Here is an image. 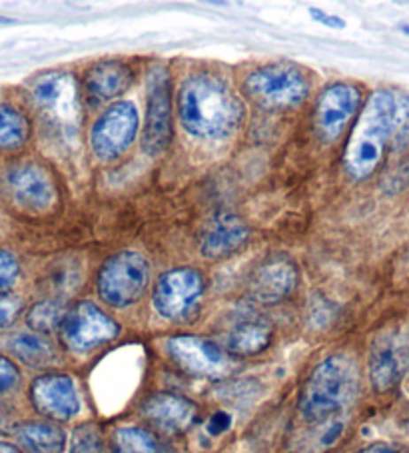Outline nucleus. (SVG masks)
Returning a JSON list of instances; mask_svg holds the SVG:
<instances>
[{
  "label": "nucleus",
  "mask_w": 409,
  "mask_h": 453,
  "mask_svg": "<svg viewBox=\"0 0 409 453\" xmlns=\"http://www.w3.org/2000/svg\"><path fill=\"white\" fill-rule=\"evenodd\" d=\"M174 136V100H172L170 70L162 65L152 66L146 78V116L143 148L148 156H160L168 150Z\"/></svg>",
  "instance_id": "8"
},
{
  "label": "nucleus",
  "mask_w": 409,
  "mask_h": 453,
  "mask_svg": "<svg viewBox=\"0 0 409 453\" xmlns=\"http://www.w3.org/2000/svg\"><path fill=\"white\" fill-rule=\"evenodd\" d=\"M58 332L62 343L70 351L89 354L92 349L114 342L120 334V326L96 303L82 300L65 311Z\"/></svg>",
  "instance_id": "10"
},
{
  "label": "nucleus",
  "mask_w": 409,
  "mask_h": 453,
  "mask_svg": "<svg viewBox=\"0 0 409 453\" xmlns=\"http://www.w3.org/2000/svg\"><path fill=\"white\" fill-rule=\"evenodd\" d=\"M180 127L198 140H226L243 122V103L232 84L214 73L184 78L176 96Z\"/></svg>",
  "instance_id": "2"
},
{
  "label": "nucleus",
  "mask_w": 409,
  "mask_h": 453,
  "mask_svg": "<svg viewBox=\"0 0 409 453\" xmlns=\"http://www.w3.org/2000/svg\"><path fill=\"white\" fill-rule=\"evenodd\" d=\"M359 394L358 362L348 354H334L313 368L300 394V413L304 419L328 421L356 402Z\"/></svg>",
  "instance_id": "3"
},
{
  "label": "nucleus",
  "mask_w": 409,
  "mask_h": 453,
  "mask_svg": "<svg viewBox=\"0 0 409 453\" xmlns=\"http://www.w3.org/2000/svg\"><path fill=\"white\" fill-rule=\"evenodd\" d=\"M196 405L184 395L160 392L146 397L140 405V416L162 434H182L194 424Z\"/></svg>",
  "instance_id": "18"
},
{
  "label": "nucleus",
  "mask_w": 409,
  "mask_h": 453,
  "mask_svg": "<svg viewBox=\"0 0 409 453\" xmlns=\"http://www.w3.org/2000/svg\"><path fill=\"white\" fill-rule=\"evenodd\" d=\"M70 453H106V443L96 424H82L74 429Z\"/></svg>",
  "instance_id": "26"
},
{
  "label": "nucleus",
  "mask_w": 409,
  "mask_h": 453,
  "mask_svg": "<svg viewBox=\"0 0 409 453\" xmlns=\"http://www.w3.org/2000/svg\"><path fill=\"white\" fill-rule=\"evenodd\" d=\"M274 327L264 316L242 314L228 326L222 338V348L234 356H258L270 346Z\"/></svg>",
  "instance_id": "20"
},
{
  "label": "nucleus",
  "mask_w": 409,
  "mask_h": 453,
  "mask_svg": "<svg viewBox=\"0 0 409 453\" xmlns=\"http://www.w3.org/2000/svg\"><path fill=\"white\" fill-rule=\"evenodd\" d=\"M310 76L289 60L267 62L250 70L242 82V95L267 112H288L302 106L310 96Z\"/></svg>",
  "instance_id": "5"
},
{
  "label": "nucleus",
  "mask_w": 409,
  "mask_h": 453,
  "mask_svg": "<svg viewBox=\"0 0 409 453\" xmlns=\"http://www.w3.org/2000/svg\"><path fill=\"white\" fill-rule=\"evenodd\" d=\"M409 122V98L390 88H377L361 108L343 148V170L361 182L380 168L391 138Z\"/></svg>",
  "instance_id": "1"
},
{
  "label": "nucleus",
  "mask_w": 409,
  "mask_h": 453,
  "mask_svg": "<svg viewBox=\"0 0 409 453\" xmlns=\"http://www.w3.org/2000/svg\"><path fill=\"white\" fill-rule=\"evenodd\" d=\"M11 22H12V19L3 17V14H0V25H11Z\"/></svg>",
  "instance_id": "35"
},
{
  "label": "nucleus",
  "mask_w": 409,
  "mask_h": 453,
  "mask_svg": "<svg viewBox=\"0 0 409 453\" xmlns=\"http://www.w3.org/2000/svg\"><path fill=\"white\" fill-rule=\"evenodd\" d=\"M30 140V122L19 108L0 103V152H19Z\"/></svg>",
  "instance_id": "23"
},
{
  "label": "nucleus",
  "mask_w": 409,
  "mask_h": 453,
  "mask_svg": "<svg viewBox=\"0 0 409 453\" xmlns=\"http://www.w3.org/2000/svg\"><path fill=\"white\" fill-rule=\"evenodd\" d=\"M401 30H404V33L409 36V25H404V27H401Z\"/></svg>",
  "instance_id": "36"
},
{
  "label": "nucleus",
  "mask_w": 409,
  "mask_h": 453,
  "mask_svg": "<svg viewBox=\"0 0 409 453\" xmlns=\"http://www.w3.org/2000/svg\"><path fill=\"white\" fill-rule=\"evenodd\" d=\"M409 370V330L391 326L375 335L369 346L367 373L377 394H385L399 386Z\"/></svg>",
  "instance_id": "11"
},
{
  "label": "nucleus",
  "mask_w": 409,
  "mask_h": 453,
  "mask_svg": "<svg viewBox=\"0 0 409 453\" xmlns=\"http://www.w3.org/2000/svg\"><path fill=\"white\" fill-rule=\"evenodd\" d=\"M251 238L250 224L230 210H218L198 234V252L204 260L220 262L242 252Z\"/></svg>",
  "instance_id": "16"
},
{
  "label": "nucleus",
  "mask_w": 409,
  "mask_h": 453,
  "mask_svg": "<svg viewBox=\"0 0 409 453\" xmlns=\"http://www.w3.org/2000/svg\"><path fill=\"white\" fill-rule=\"evenodd\" d=\"M300 284V268L288 254H272L259 262L248 278V296L264 306L288 300Z\"/></svg>",
  "instance_id": "15"
},
{
  "label": "nucleus",
  "mask_w": 409,
  "mask_h": 453,
  "mask_svg": "<svg viewBox=\"0 0 409 453\" xmlns=\"http://www.w3.org/2000/svg\"><path fill=\"white\" fill-rule=\"evenodd\" d=\"M361 108V90L356 84L334 82L320 92L313 127L324 142H337L348 124L356 119Z\"/></svg>",
  "instance_id": "14"
},
{
  "label": "nucleus",
  "mask_w": 409,
  "mask_h": 453,
  "mask_svg": "<svg viewBox=\"0 0 409 453\" xmlns=\"http://www.w3.org/2000/svg\"><path fill=\"white\" fill-rule=\"evenodd\" d=\"M152 270L144 254L122 250L100 265L96 276L98 298L110 308H130L144 298Z\"/></svg>",
  "instance_id": "6"
},
{
  "label": "nucleus",
  "mask_w": 409,
  "mask_h": 453,
  "mask_svg": "<svg viewBox=\"0 0 409 453\" xmlns=\"http://www.w3.org/2000/svg\"><path fill=\"white\" fill-rule=\"evenodd\" d=\"M14 435L25 453H65L66 435L52 421H28L19 426Z\"/></svg>",
  "instance_id": "21"
},
{
  "label": "nucleus",
  "mask_w": 409,
  "mask_h": 453,
  "mask_svg": "<svg viewBox=\"0 0 409 453\" xmlns=\"http://www.w3.org/2000/svg\"><path fill=\"white\" fill-rule=\"evenodd\" d=\"M230 426H232L230 413L216 411L214 416H212V418L208 419L206 429H208L210 435H222L224 432H228V429H230Z\"/></svg>",
  "instance_id": "30"
},
{
  "label": "nucleus",
  "mask_w": 409,
  "mask_h": 453,
  "mask_svg": "<svg viewBox=\"0 0 409 453\" xmlns=\"http://www.w3.org/2000/svg\"><path fill=\"white\" fill-rule=\"evenodd\" d=\"M310 17H312V20H316L318 25L328 27V28H337V30H340V28L345 27V20L343 19L337 17V14H329V12L321 11V9H310Z\"/></svg>",
  "instance_id": "31"
},
{
  "label": "nucleus",
  "mask_w": 409,
  "mask_h": 453,
  "mask_svg": "<svg viewBox=\"0 0 409 453\" xmlns=\"http://www.w3.org/2000/svg\"><path fill=\"white\" fill-rule=\"evenodd\" d=\"M206 296V278L192 265L162 272L152 290L156 314L174 324H186L200 314Z\"/></svg>",
  "instance_id": "7"
},
{
  "label": "nucleus",
  "mask_w": 409,
  "mask_h": 453,
  "mask_svg": "<svg viewBox=\"0 0 409 453\" xmlns=\"http://www.w3.org/2000/svg\"><path fill=\"white\" fill-rule=\"evenodd\" d=\"M399 174H401V180H404L405 184H409V152H407V156L404 158V164H401Z\"/></svg>",
  "instance_id": "33"
},
{
  "label": "nucleus",
  "mask_w": 409,
  "mask_h": 453,
  "mask_svg": "<svg viewBox=\"0 0 409 453\" xmlns=\"http://www.w3.org/2000/svg\"><path fill=\"white\" fill-rule=\"evenodd\" d=\"M20 262L11 250L0 248V294H6L19 282Z\"/></svg>",
  "instance_id": "27"
},
{
  "label": "nucleus",
  "mask_w": 409,
  "mask_h": 453,
  "mask_svg": "<svg viewBox=\"0 0 409 453\" xmlns=\"http://www.w3.org/2000/svg\"><path fill=\"white\" fill-rule=\"evenodd\" d=\"M65 311L60 300H41L27 311V324L35 334H52L60 327Z\"/></svg>",
  "instance_id": "25"
},
{
  "label": "nucleus",
  "mask_w": 409,
  "mask_h": 453,
  "mask_svg": "<svg viewBox=\"0 0 409 453\" xmlns=\"http://www.w3.org/2000/svg\"><path fill=\"white\" fill-rule=\"evenodd\" d=\"M6 190L14 206L35 216L49 214L58 202L50 172L38 162H20L6 172Z\"/></svg>",
  "instance_id": "13"
},
{
  "label": "nucleus",
  "mask_w": 409,
  "mask_h": 453,
  "mask_svg": "<svg viewBox=\"0 0 409 453\" xmlns=\"http://www.w3.org/2000/svg\"><path fill=\"white\" fill-rule=\"evenodd\" d=\"M22 311L20 298L12 294H0V330L3 327H11L17 322Z\"/></svg>",
  "instance_id": "29"
},
{
  "label": "nucleus",
  "mask_w": 409,
  "mask_h": 453,
  "mask_svg": "<svg viewBox=\"0 0 409 453\" xmlns=\"http://www.w3.org/2000/svg\"><path fill=\"white\" fill-rule=\"evenodd\" d=\"M140 130L138 108L130 100L108 104L90 128V150L100 162H114L130 150Z\"/></svg>",
  "instance_id": "9"
},
{
  "label": "nucleus",
  "mask_w": 409,
  "mask_h": 453,
  "mask_svg": "<svg viewBox=\"0 0 409 453\" xmlns=\"http://www.w3.org/2000/svg\"><path fill=\"white\" fill-rule=\"evenodd\" d=\"M134 82V70L126 60L104 58L86 70L82 86L94 103H110L122 96Z\"/></svg>",
  "instance_id": "19"
},
{
  "label": "nucleus",
  "mask_w": 409,
  "mask_h": 453,
  "mask_svg": "<svg viewBox=\"0 0 409 453\" xmlns=\"http://www.w3.org/2000/svg\"><path fill=\"white\" fill-rule=\"evenodd\" d=\"M20 384V372L9 357L0 356V397L12 394Z\"/></svg>",
  "instance_id": "28"
},
{
  "label": "nucleus",
  "mask_w": 409,
  "mask_h": 453,
  "mask_svg": "<svg viewBox=\"0 0 409 453\" xmlns=\"http://www.w3.org/2000/svg\"><path fill=\"white\" fill-rule=\"evenodd\" d=\"M358 453H399V449H396L390 443H372L367 445V448L359 449Z\"/></svg>",
  "instance_id": "32"
},
{
  "label": "nucleus",
  "mask_w": 409,
  "mask_h": 453,
  "mask_svg": "<svg viewBox=\"0 0 409 453\" xmlns=\"http://www.w3.org/2000/svg\"><path fill=\"white\" fill-rule=\"evenodd\" d=\"M116 453H168L166 443L150 429L140 426H122L112 435Z\"/></svg>",
  "instance_id": "24"
},
{
  "label": "nucleus",
  "mask_w": 409,
  "mask_h": 453,
  "mask_svg": "<svg viewBox=\"0 0 409 453\" xmlns=\"http://www.w3.org/2000/svg\"><path fill=\"white\" fill-rule=\"evenodd\" d=\"M28 95L54 136L65 142L78 138L84 122V104L74 74L65 70L38 74L28 86Z\"/></svg>",
  "instance_id": "4"
},
{
  "label": "nucleus",
  "mask_w": 409,
  "mask_h": 453,
  "mask_svg": "<svg viewBox=\"0 0 409 453\" xmlns=\"http://www.w3.org/2000/svg\"><path fill=\"white\" fill-rule=\"evenodd\" d=\"M30 402L44 418L68 421L81 411V395L74 380L66 373H44L30 386Z\"/></svg>",
  "instance_id": "17"
},
{
  "label": "nucleus",
  "mask_w": 409,
  "mask_h": 453,
  "mask_svg": "<svg viewBox=\"0 0 409 453\" xmlns=\"http://www.w3.org/2000/svg\"><path fill=\"white\" fill-rule=\"evenodd\" d=\"M11 351L22 364L38 370L50 368L58 359V351L54 348V343L46 335L35 332H22L14 335L11 340Z\"/></svg>",
  "instance_id": "22"
},
{
  "label": "nucleus",
  "mask_w": 409,
  "mask_h": 453,
  "mask_svg": "<svg viewBox=\"0 0 409 453\" xmlns=\"http://www.w3.org/2000/svg\"><path fill=\"white\" fill-rule=\"evenodd\" d=\"M166 351L180 370L202 380H224L234 372V357L218 342L200 335H172Z\"/></svg>",
  "instance_id": "12"
},
{
  "label": "nucleus",
  "mask_w": 409,
  "mask_h": 453,
  "mask_svg": "<svg viewBox=\"0 0 409 453\" xmlns=\"http://www.w3.org/2000/svg\"><path fill=\"white\" fill-rule=\"evenodd\" d=\"M0 453H20L17 448H14L12 443H6V441H0Z\"/></svg>",
  "instance_id": "34"
}]
</instances>
